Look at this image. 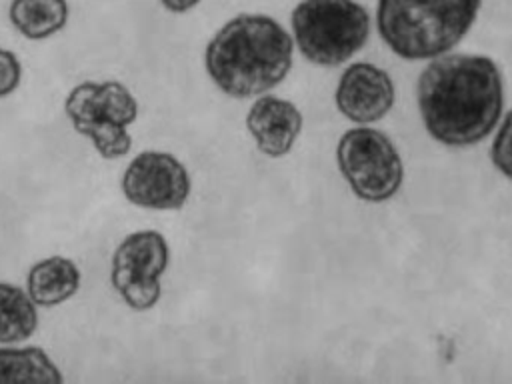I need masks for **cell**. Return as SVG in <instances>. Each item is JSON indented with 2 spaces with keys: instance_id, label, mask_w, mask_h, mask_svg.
Segmentation results:
<instances>
[{
  "instance_id": "obj_13",
  "label": "cell",
  "mask_w": 512,
  "mask_h": 384,
  "mask_svg": "<svg viewBox=\"0 0 512 384\" xmlns=\"http://www.w3.org/2000/svg\"><path fill=\"white\" fill-rule=\"evenodd\" d=\"M62 380L58 366L40 346L16 348L4 344L0 348V382L60 384Z\"/></svg>"
},
{
  "instance_id": "obj_10",
  "label": "cell",
  "mask_w": 512,
  "mask_h": 384,
  "mask_svg": "<svg viewBox=\"0 0 512 384\" xmlns=\"http://www.w3.org/2000/svg\"><path fill=\"white\" fill-rule=\"evenodd\" d=\"M246 126L260 152L268 156H284L300 134L302 114L288 100L262 96L252 104L246 116Z\"/></svg>"
},
{
  "instance_id": "obj_6",
  "label": "cell",
  "mask_w": 512,
  "mask_h": 384,
  "mask_svg": "<svg viewBox=\"0 0 512 384\" xmlns=\"http://www.w3.org/2000/svg\"><path fill=\"white\" fill-rule=\"evenodd\" d=\"M336 158L342 176L362 200L384 202L402 184L404 168L400 154L390 138L378 130L354 128L344 132Z\"/></svg>"
},
{
  "instance_id": "obj_1",
  "label": "cell",
  "mask_w": 512,
  "mask_h": 384,
  "mask_svg": "<svg viewBox=\"0 0 512 384\" xmlns=\"http://www.w3.org/2000/svg\"><path fill=\"white\" fill-rule=\"evenodd\" d=\"M498 66L486 56H436L418 78V108L430 136L446 146L486 138L502 114Z\"/></svg>"
},
{
  "instance_id": "obj_4",
  "label": "cell",
  "mask_w": 512,
  "mask_h": 384,
  "mask_svg": "<svg viewBox=\"0 0 512 384\" xmlns=\"http://www.w3.org/2000/svg\"><path fill=\"white\" fill-rule=\"evenodd\" d=\"M292 32L310 62L338 66L366 44L370 16L354 0H302L292 10Z\"/></svg>"
},
{
  "instance_id": "obj_16",
  "label": "cell",
  "mask_w": 512,
  "mask_h": 384,
  "mask_svg": "<svg viewBox=\"0 0 512 384\" xmlns=\"http://www.w3.org/2000/svg\"><path fill=\"white\" fill-rule=\"evenodd\" d=\"M22 78V66L14 52L0 48V98L10 96Z\"/></svg>"
},
{
  "instance_id": "obj_17",
  "label": "cell",
  "mask_w": 512,
  "mask_h": 384,
  "mask_svg": "<svg viewBox=\"0 0 512 384\" xmlns=\"http://www.w3.org/2000/svg\"><path fill=\"white\" fill-rule=\"evenodd\" d=\"M168 12H174V14H184L188 10H192L200 0H158Z\"/></svg>"
},
{
  "instance_id": "obj_12",
  "label": "cell",
  "mask_w": 512,
  "mask_h": 384,
  "mask_svg": "<svg viewBox=\"0 0 512 384\" xmlns=\"http://www.w3.org/2000/svg\"><path fill=\"white\" fill-rule=\"evenodd\" d=\"M66 0H12L8 20L28 40H44L60 32L68 22Z\"/></svg>"
},
{
  "instance_id": "obj_8",
  "label": "cell",
  "mask_w": 512,
  "mask_h": 384,
  "mask_svg": "<svg viewBox=\"0 0 512 384\" xmlns=\"http://www.w3.org/2000/svg\"><path fill=\"white\" fill-rule=\"evenodd\" d=\"M124 198L148 210H178L190 196V176L184 164L168 152L136 154L122 174Z\"/></svg>"
},
{
  "instance_id": "obj_3",
  "label": "cell",
  "mask_w": 512,
  "mask_h": 384,
  "mask_svg": "<svg viewBox=\"0 0 512 384\" xmlns=\"http://www.w3.org/2000/svg\"><path fill=\"white\" fill-rule=\"evenodd\" d=\"M480 6L482 0H378L376 26L394 54L436 58L466 36Z\"/></svg>"
},
{
  "instance_id": "obj_11",
  "label": "cell",
  "mask_w": 512,
  "mask_h": 384,
  "mask_svg": "<svg viewBox=\"0 0 512 384\" xmlns=\"http://www.w3.org/2000/svg\"><path fill=\"white\" fill-rule=\"evenodd\" d=\"M82 276L74 260L48 256L36 262L26 276V292L36 306L54 308L68 302L80 288Z\"/></svg>"
},
{
  "instance_id": "obj_2",
  "label": "cell",
  "mask_w": 512,
  "mask_h": 384,
  "mask_svg": "<svg viewBox=\"0 0 512 384\" xmlns=\"http://www.w3.org/2000/svg\"><path fill=\"white\" fill-rule=\"evenodd\" d=\"M290 34L266 14H238L208 42L204 62L212 82L228 96L264 94L292 66Z\"/></svg>"
},
{
  "instance_id": "obj_9",
  "label": "cell",
  "mask_w": 512,
  "mask_h": 384,
  "mask_svg": "<svg viewBox=\"0 0 512 384\" xmlns=\"http://www.w3.org/2000/svg\"><path fill=\"white\" fill-rule=\"evenodd\" d=\"M336 104L352 122H376L384 118L394 104V84L382 68L370 62H356L340 76Z\"/></svg>"
},
{
  "instance_id": "obj_14",
  "label": "cell",
  "mask_w": 512,
  "mask_h": 384,
  "mask_svg": "<svg viewBox=\"0 0 512 384\" xmlns=\"http://www.w3.org/2000/svg\"><path fill=\"white\" fill-rule=\"evenodd\" d=\"M38 328V310L28 292L16 284L0 282V344L28 340Z\"/></svg>"
},
{
  "instance_id": "obj_15",
  "label": "cell",
  "mask_w": 512,
  "mask_h": 384,
  "mask_svg": "<svg viewBox=\"0 0 512 384\" xmlns=\"http://www.w3.org/2000/svg\"><path fill=\"white\" fill-rule=\"evenodd\" d=\"M492 162L506 178H512V110L506 114L494 138Z\"/></svg>"
},
{
  "instance_id": "obj_5",
  "label": "cell",
  "mask_w": 512,
  "mask_h": 384,
  "mask_svg": "<svg viewBox=\"0 0 512 384\" xmlns=\"http://www.w3.org/2000/svg\"><path fill=\"white\" fill-rule=\"evenodd\" d=\"M64 114L102 158L114 160L130 152L128 126L138 116V102L122 82L88 80L74 86L64 100Z\"/></svg>"
},
{
  "instance_id": "obj_7",
  "label": "cell",
  "mask_w": 512,
  "mask_h": 384,
  "mask_svg": "<svg viewBox=\"0 0 512 384\" xmlns=\"http://www.w3.org/2000/svg\"><path fill=\"white\" fill-rule=\"evenodd\" d=\"M168 258V242L156 230L132 232L116 246L110 264V282L128 308L144 312L156 306L162 294L160 278L168 266Z\"/></svg>"
}]
</instances>
